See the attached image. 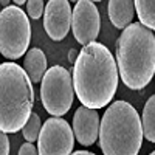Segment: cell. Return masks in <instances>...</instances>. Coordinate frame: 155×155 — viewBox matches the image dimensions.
Instances as JSON below:
<instances>
[{"mask_svg":"<svg viewBox=\"0 0 155 155\" xmlns=\"http://www.w3.org/2000/svg\"><path fill=\"white\" fill-rule=\"evenodd\" d=\"M141 123H143V134L146 140L155 143V95L146 101L141 113Z\"/></svg>","mask_w":155,"mask_h":155,"instance_id":"cell-13","label":"cell"},{"mask_svg":"<svg viewBox=\"0 0 155 155\" xmlns=\"http://www.w3.org/2000/svg\"><path fill=\"white\" fill-rule=\"evenodd\" d=\"M135 11L134 0H109L107 14L112 25L118 30H124L132 23Z\"/></svg>","mask_w":155,"mask_h":155,"instance_id":"cell-11","label":"cell"},{"mask_svg":"<svg viewBox=\"0 0 155 155\" xmlns=\"http://www.w3.org/2000/svg\"><path fill=\"white\" fill-rule=\"evenodd\" d=\"M78 56H79V51H76V50H73V48L68 51V61H70V62L74 64V61L78 59Z\"/></svg>","mask_w":155,"mask_h":155,"instance_id":"cell-19","label":"cell"},{"mask_svg":"<svg viewBox=\"0 0 155 155\" xmlns=\"http://www.w3.org/2000/svg\"><path fill=\"white\" fill-rule=\"evenodd\" d=\"M34 88L28 73L16 62L0 65V130H22L33 113Z\"/></svg>","mask_w":155,"mask_h":155,"instance_id":"cell-3","label":"cell"},{"mask_svg":"<svg viewBox=\"0 0 155 155\" xmlns=\"http://www.w3.org/2000/svg\"><path fill=\"white\" fill-rule=\"evenodd\" d=\"M2 5H3V8L5 6H9V0H2Z\"/></svg>","mask_w":155,"mask_h":155,"instance_id":"cell-22","label":"cell"},{"mask_svg":"<svg viewBox=\"0 0 155 155\" xmlns=\"http://www.w3.org/2000/svg\"><path fill=\"white\" fill-rule=\"evenodd\" d=\"M9 150H11V146H9L8 135H6V132H2V134H0V153H2V155H8Z\"/></svg>","mask_w":155,"mask_h":155,"instance_id":"cell-18","label":"cell"},{"mask_svg":"<svg viewBox=\"0 0 155 155\" xmlns=\"http://www.w3.org/2000/svg\"><path fill=\"white\" fill-rule=\"evenodd\" d=\"M93 2H102V0H93Z\"/></svg>","mask_w":155,"mask_h":155,"instance_id":"cell-23","label":"cell"},{"mask_svg":"<svg viewBox=\"0 0 155 155\" xmlns=\"http://www.w3.org/2000/svg\"><path fill=\"white\" fill-rule=\"evenodd\" d=\"M23 68L31 78L34 84L41 82L44 74L47 73V58L41 48H31L27 51L23 59Z\"/></svg>","mask_w":155,"mask_h":155,"instance_id":"cell-12","label":"cell"},{"mask_svg":"<svg viewBox=\"0 0 155 155\" xmlns=\"http://www.w3.org/2000/svg\"><path fill=\"white\" fill-rule=\"evenodd\" d=\"M115 59L121 81L130 90H143L155 76V34L141 22L124 28L116 41Z\"/></svg>","mask_w":155,"mask_h":155,"instance_id":"cell-2","label":"cell"},{"mask_svg":"<svg viewBox=\"0 0 155 155\" xmlns=\"http://www.w3.org/2000/svg\"><path fill=\"white\" fill-rule=\"evenodd\" d=\"M152 155H155V150H153V152H152Z\"/></svg>","mask_w":155,"mask_h":155,"instance_id":"cell-25","label":"cell"},{"mask_svg":"<svg viewBox=\"0 0 155 155\" xmlns=\"http://www.w3.org/2000/svg\"><path fill=\"white\" fill-rule=\"evenodd\" d=\"M74 132L71 126L61 116L48 118L37 140L41 155H68L74 149Z\"/></svg>","mask_w":155,"mask_h":155,"instance_id":"cell-7","label":"cell"},{"mask_svg":"<svg viewBox=\"0 0 155 155\" xmlns=\"http://www.w3.org/2000/svg\"><path fill=\"white\" fill-rule=\"evenodd\" d=\"M42 121H41V116L37 113H31L30 120L27 121V124L23 126L22 129V134H23V138L27 141H34L39 140V135H41V130H42Z\"/></svg>","mask_w":155,"mask_h":155,"instance_id":"cell-15","label":"cell"},{"mask_svg":"<svg viewBox=\"0 0 155 155\" xmlns=\"http://www.w3.org/2000/svg\"><path fill=\"white\" fill-rule=\"evenodd\" d=\"M31 25L19 5L5 6L0 12V53L6 59H19L28 51Z\"/></svg>","mask_w":155,"mask_h":155,"instance_id":"cell-5","label":"cell"},{"mask_svg":"<svg viewBox=\"0 0 155 155\" xmlns=\"http://www.w3.org/2000/svg\"><path fill=\"white\" fill-rule=\"evenodd\" d=\"M143 123L127 101H115L101 118L99 147L106 155H137L143 143Z\"/></svg>","mask_w":155,"mask_h":155,"instance_id":"cell-4","label":"cell"},{"mask_svg":"<svg viewBox=\"0 0 155 155\" xmlns=\"http://www.w3.org/2000/svg\"><path fill=\"white\" fill-rule=\"evenodd\" d=\"M19 153L20 155H36V153H39V147L34 146L33 141H27V143H23L20 146Z\"/></svg>","mask_w":155,"mask_h":155,"instance_id":"cell-17","label":"cell"},{"mask_svg":"<svg viewBox=\"0 0 155 155\" xmlns=\"http://www.w3.org/2000/svg\"><path fill=\"white\" fill-rule=\"evenodd\" d=\"M70 0H48L44 12V28L50 39L59 42L65 39L71 28Z\"/></svg>","mask_w":155,"mask_h":155,"instance_id":"cell-9","label":"cell"},{"mask_svg":"<svg viewBox=\"0 0 155 155\" xmlns=\"http://www.w3.org/2000/svg\"><path fill=\"white\" fill-rule=\"evenodd\" d=\"M12 2H14L16 5H19V6H20V5H23V3H27L28 0H12Z\"/></svg>","mask_w":155,"mask_h":155,"instance_id":"cell-21","label":"cell"},{"mask_svg":"<svg viewBox=\"0 0 155 155\" xmlns=\"http://www.w3.org/2000/svg\"><path fill=\"white\" fill-rule=\"evenodd\" d=\"M73 153H78V155H81V153H84V155H92V152H90V150H85V149H81V150H73Z\"/></svg>","mask_w":155,"mask_h":155,"instance_id":"cell-20","label":"cell"},{"mask_svg":"<svg viewBox=\"0 0 155 155\" xmlns=\"http://www.w3.org/2000/svg\"><path fill=\"white\" fill-rule=\"evenodd\" d=\"M118 79V64L104 44L95 41L82 47L73 67L74 92L82 106L96 110L109 106Z\"/></svg>","mask_w":155,"mask_h":155,"instance_id":"cell-1","label":"cell"},{"mask_svg":"<svg viewBox=\"0 0 155 155\" xmlns=\"http://www.w3.org/2000/svg\"><path fill=\"white\" fill-rule=\"evenodd\" d=\"M73 132L81 146H92L96 138H99L101 120L96 109L85 106L78 107L73 115Z\"/></svg>","mask_w":155,"mask_h":155,"instance_id":"cell-10","label":"cell"},{"mask_svg":"<svg viewBox=\"0 0 155 155\" xmlns=\"http://www.w3.org/2000/svg\"><path fill=\"white\" fill-rule=\"evenodd\" d=\"M74 95L70 71L62 65L50 67L41 81V101L44 109L53 116H64L71 109Z\"/></svg>","mask_w":155,"mask_h":155,"instance_id":"cell-6","label":"cell"},{"mask_svg":"<svg viewBox=\"0 0 155 155\" xmlns=\"http://www.w3.org/2000/svg\"><path fill=\"white\" fill-rule=\"evenodd\" d=\"M101 30L99 11L93 0H78L73 8L71 31L78 44L87 45L95 42Z\"/></svg>","mask_w":155,"mask_h":155,"instance_id":"cell-8","label":"cell"},{"mask_svg":"<svg viewBox=\"0 0 155 155\" xmlns=\"http://www.w3.org/2000/svg\"><path fill=\"white\" fill-rule=\"evenodd\" d=\"M140 22L155 31V0H134Z\"/></svg>","mask_w":155,"mask_h":155,"instance_id":"cell-14","label":"cell"},{"mask_svg":"<svg viewBox=\"0 0 155 155\" xmlns=\"http://www.w3.org/2000/svg\"><path fill=\"white\" fill-rule=\"evenodd\" d=\"M70 2H78V0H70Z\"/></svg>","mask_w":155,"mask_h":155,"instance_id":"cell-24","label":"cell"},{"mask_svg":"<svg viewBox=\"0 0 155 155\" xmlns=\"http://www.w3.org/2000/svg\"><path fill=\"white\" fill-rule=\"evenodd\" d=\"M44 12H45V3H44V0H28L27 2V14L37 20V19H41L44 16Z\"/></svg>","mask_w":155,"mask_h":155,"instance_id":"cell-16","label":"cell"}]
</instances>
